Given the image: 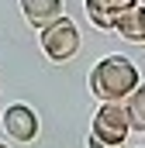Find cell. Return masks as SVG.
Returning a JSON list of instances; mask_svg holds the SVG:
<instances>
[{
	"label": "cell",
	"instance_id": "obj_1",
	"mask_svg": "<svg viewBox=\"0 0 145 148\" xmlns=\"http://www.w3.org/2000/svg\"><path fill=\"white\" fill-rule=\"evenodd\" d=\"M131 90H138V69L124 55H104L90 69V93L107 103V100H128Z\"/></svg>",
	"mask_w": 145,
	"mask_h": 148
},
{
	"label": "cell",
	"instance_id": "obj_2",
	"mask_svg": "<svg viewBox=\"0 0 145 148\" xmlns=\"http://www.w3.org/2000/svg\"><path fill=\"white\" fill-rule=\"evenodd\" d=\"M38 41H41V48L52 62H69L79 52V28H76L72 17L62 14V17H55L52 24H45L38 31Z\"/></svg>",
	"mask_w": 145,
	"mask_h": 148
},
{
	"label": "cell",
	"instance_id": "obj_3",
	"mask_svg": "<svg viewBox=\"0 0 145 148\" xmlns=\"http://www.w3.org/2000/svg\"><path fill=\"white\" fill-rule=\"evenodd\" d=\"M93 134L107 138V141H128L131 134V124H128V110H124V100H107L100 103L93 114Z\"/></svg>",
	"mask_w": 145,
	"mask_h": 148
},
{
	"label": "cell",
	"instance_id": "obj_4",
	"mask_svg": "<svg viewBox=\"0 0 145 148\" xmlns=\"http://www.w3.org/2000/svg\"><path fill=\"white\" fill-rule=\"evenodd\" d=\"M3 131H7L14 141H21V145L35 141L38 138V114L31 110L28 103H10V107L3 110Z\"/></svg>",
	"mask_w": 145,
	"mask_h": 148
},
{
	"label": "cell",
	"instance_id": "obj_5",
	"mask_svg": "<svg viewBox=\"0 0 145 148\" xmlns=\"http://www.w3.org/2000/svg\"><path fill=\"white\" fill-rule=\"evenodd\" d=\"M21 10L28 17V24L41 31L45 24H52L55 17H62V0H21Z\"/></svg>",
	"mask_w": 145,
	"mask_h": 148
},
{
	"label": "cell",
	"instance_id": "obj_6",
	"mask_svg": "<svg viewBox=\"0 0 145 148\" xmlns=\"http://www.w3.org/2000/svg\"><path fill=\"white\" fill-rule=\"evenodd\" d=\"M124 110H128V124H131V131L145 134V86L131 90V97L124 100Z\"/></svg>",
	"mask_w": 145,
	"mask_h": 148
},
{
	"label": "cell",
	"instance_id": "obj_7",
	"mask_svg": "<svg viewBox=\"0 0 145 148\" xmlns=\"http://www.w3.org/2000/svg\"><path fill=\"white\" fill-rule=\"evenodd\" d=\"M86 148H124V141H107V138H100V134H86Z\"/></svg>",
	"mask_w": 145,
	"mask_h": 148
},
{
	"label": "cell",
	"instance_id": "obj_8",
	"mask_svg": "<svg viewBox=\"0 0 145 148\" xmlns=\"http://www.w3.org/2000/svg\"><path fill=\"white\" fill-rule=\"evenodd\" d=\"M138 17H142V45H145V7L138 3Z\"/></svg>",
	"mask_w": 145,
	"mask_h": 148
},
{
	"label": "cell",
	"instance_id": "obj_9",
	"mask_svg": "<svg viewBox=\"0 0 145 148\" xmlns=\"http://www.w3.org/2000/svg\"><path fill=\"white\" fill-rule=\"evenodd\" d=\"M0 148H7V145H0Z\"/></svg>",
	"mask_w": 145,
	"mask_h": 148
}]
</instances>
